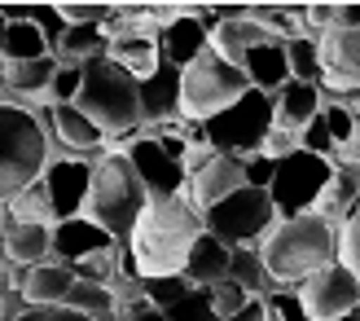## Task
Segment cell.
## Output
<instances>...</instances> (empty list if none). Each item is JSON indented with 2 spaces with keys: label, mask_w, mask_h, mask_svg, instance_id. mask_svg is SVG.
Returning a JSON list of instances; mask_svg holds the SVG:
<instances>
[{
  "label": "cell",
  "mask_w": 360,
  "mask_h": 321,
  "mask_svg": "<svg viewBox=\"0 0 360 321\" xmlns=\"http://www.w3.org/2000/svg\"><path fill=\"white\" fill-rule=\"evenodd\" d=\"M202 234H207L202 211H198L185 194H180V199H150V207L141 211V220L128 238V251L136 260L141 282L185 277L189 251Z\"/></svg>",
  "instance_id": "obj_1"
},
{
  "label": "cell",
  "mask_w": 360,
  "mask_h": 321,
  "mask_svg": "<svg viewBox=\"0 0 360 321\" xmlns=\"http://www.w3.org/2000/svg\"><path fill=\"white\" fill-rule=\"evenodd\" d=\"M259 256H264L268 277L277 282V291H295L299 282H308L312 273L338 264V229L326 225L316 211L285 216L264 234Z\"/></svg>",
  "instance_id": "obj_2"
},
{
  "label": "cell",
  "mask_w": 360,
  "mask_h": 321,
  "mask_svg": "<svg viewBox=\"0 0 360 321\" xmlns=\"http://www.w3.org/2000/svg\"><path fill=\"white\" fill-rule=\"evenodd\" d=\"M146 207H150V194L141 185L136 168L128 163V154L105 150L93 163V189H88L84 216L93 225H101L115 242H128Z\"/></svg>",
  "instance_id": "obj_3"
},
{
  "label": "cell",
  "mask_w": 360,
  "mask_h": 321,
  "mask_svg": "<svg viewBox=\"0 0 360 321\" xmlns=\"http://www.w3.org/2000/svg\"><path fill=\"white\" fill-rule=\"evenodd\" d=\"M75 106L105 132V141L141 132V84L110 58L84 62V84Z\"/></svg>",
  "instance_id": "obj_4"
},
{
  "label": "cell",
  "mask_w": 360,
  "mask_h": 321,
  "mask_svg": "<svg viewBox=\"0 0 360 321\" xmlns=\"http://www.w3.org/2000/svg\"><path fill=\"white\" fill-rule=\"evenodd\" d=\"M53 163V137L35 111L13 101H0V203L35 185Z\"/></svg>",
  "instance_id": "obj_5"
},
{
  "label": "cell",
  "mask_w": 360,
  "mask_h": 321,
  "mask_svg": "<svg viewBox=\"0 0 360 321\" xmlns=\"http://www.w3.org/2000/svg\"><path fill=\"white\" fill-rule=\"evenodd\" d=\"M246 93H250L246 70L224 62L220 53H211V44H207L202 58H193L185 70H180V119L207 123V119L229 111V106L238 97H246Z\"/></svg>",
  "instance_id": "obj_6"
},
{
  "label": "cell",
  "mask_w": 360,
  "mask_h": 321,
  "mask_svg": "<svg viewBox=\"0 0 360 321\" xmlns=\"http://www.w3.org/2000/svg\"><path fill=\"white\" fill-rule=\"evenodd\" d=\"M268 132H273V97L259 93V88H250L246 97H238L215 119L198 123V137H202L215 154H238V158L259 154Z\"/></svg>",
  "instance_id": "obj_7"
},
{
  "label": "cell",
  "mask_w": 360,
  "mask_h": 321,
  "mask_svg": "<svg viewBox=\"0 0 360 321\" xmlns=\"http://www.w3.org/2000/svg\"><path fill=\"white\" fill-rule=\"evenodd\" d=\"M202 225L215 242L233 246H259L264 234L277 225V207L268 199V189H250L242 185L238 194H229L224 203H215L211 211H202Z\"/></svg>",
  "instance_id": "obj_8"
},
{
  "label": "cell",
  "mask_w": 360,
  "mask_h": 321,
  "mask_svg": "<svg viewBox=\"0 0 360 321\" xmlns=\"http://www.w3.org/2000/svg\"><path fill=\"white\" fill-rule=\"evenodd\" d=\"M330 176H334V163H330V158L308 154V150L285 154L281 163H277V172H273V185H268V199H273V207H277V220L312 211L316 199L326 194Z\"/></svg>",
  "instance_id": "obj_9"
},
{
  "label": "cell",
  "mask_w": 360,
  "mask_h": 321,
  "mask_svg": "<svg viewBox=\"0 0 360 321\" xmlns=\"http://www.w3.org/2000/svg\"><path fill=\"white\" fill-rule=\"evenodd\" d=\"M308 321H338L343 313H352L360 304V282L343 269V264H330V269L312 273L308 282L295 287Z\"/></svg>",
  "instance_id": "obj_10"
},
{
  "label": "cell",
  "mask_w": 360,
  "mask_h": 321,
  "mask_svg": "<svg viewBox=\"0 0 360 321\" xmlns=\"http://www.w3.org/2000/svg\"><path fill=\"white\" fill-rule=\"evenodd\" d=\"M321 97H356L360 93V31L321 35Z\"/></svg>",
  "instance_id": "obj_11"
},
{
  "label": "cell",
  "mask_w": 360,
  "mask_h": 321,
  "mask_svg": "<svg viewBox=\"0 0 360 321\" xmlns=\"http://www.w3.org/2000/svg\"><path fill=\"white\" fill-rule=\"evenodd\" d=\"M101 158V154H97ZM97 158H75V154H58L49 163V172L40 176L53 203V216L58 220H75L88 207V189H93V163Z\"/></svg>",
  "instance_id": "obj_12"
},
{
  "label": "cell",
  "mask_w": 360,
  "mask_h": 321,
  "mask_svg": "<svg viewBox=\"0 0 360 321\" xmlns=\"http://www.w3.org/2000/svg\"><path fill=\"white\" fill-rule=\"evenodd\" d=\"M123 154H128V163L136 168L150 199H180V194H185V181H189L185 163H176L172 154H163V146H158L154 137H146V128H141V137Z\"/></svg>",
  "instance_id": "obj_13"
},
{
  "label": "cell",
  "mask_w": 360,
  "mask_h": 321,
  "mask_svg": "<svg viewBox=\"0 0 360 321\" xmlns=\"http://www.w3.org/2000/svg\"><path fill=\"white\" fill-rule=\"evenodd\" d=\"M246 185V168L238 154H211L202 168L189 172L185 181V199L198 207V211H211L215 203H224L229 194H238Z\"/></svg>",
  "instance_id": "obj_14"
},
{
  "label": "cell",
  "mask_w": 360,
  "mask_h": 321,
  "mask_svg": "<svg viewBox=\"0 0 360 321\" xmlns=\"http://www.w3.org/2000/svg\"><path fill=\"white\" fill-rule=\"evenodd\" d=\"M180 119V66L158 62L150 80H141V128H163Z\"/></svg>",
  "instance_id": "obj_15"
},
{
  "label": "cell",
  "mask_w": 360,
  "mask_h": 321,
  "mask_svg": "<svg viewBox=\"0 0 360 321\" xmlns=\"http://www.w3.org/2000/svg\"><path fill=\"white\" fill-rule=\"evenodd\" d=\"M115 238L105 234L101 225H93L88 216H75V220H58L53 225V260L62 264H79V260H93L101 251H115Z\"/></svg>",
  "instance_id": "obj_16"
},
{
  "label": "cell",
  "mask_w": 360,
  "mask_h": 321,
  "mask_svg": "<svg viewBox=\"0 0 360 321\" xmlns=\"http://www.w3.org/2000/svg\"><path fill=\"white\" fill-rule=\"evenodd\" d=\"M44 260H53V229L5 220V229H0V269H35Z\"/></svg>",
  "instance_id": "obj_17"
},
{
  "label": "cell",
  "mask_w": 360,
  "mask_h": 321,
  "mask_svg": "<svg viewBox=\"0 0 360 321\" xmlns=\"http://www.w3.org/2000/svg\"><path fill=\"white\" fill-rule=\"evenodd\" d=\"M268 40H273V35H268L259 23H250L246 9H220V27L211 31V53H220L224 62L242 66L246 53L259 49V44H268Z\"/></svg>",
  "instance_id": "obj_18"
},
{
  "label": "cell",
  "mask_w": 360,
  "mask_h": 321,
  "mask_svg": "<svg viewBox=\"0 0 360 321\" xmlns=\"http://www.w3.org/2000/svg\"><path fill=\"white\" fill-rule=\"evenodd\" d=\"M70 287H75V273H70V264H62V260H44V264H35V269L22 273V282H18V295H22L27 308H58V304H66Z\"/></svg>",
  "instance_id": "obj_19"
},
{
  "label": "cell",
  "mask_w": 360,
  "mask_h": 321,
  "mask_svg": "<svg viewBox=\"0 0 360 321\" xmlns=\"http://www.w3.org/2000/svg\"><path fill=\"white\" fill-rule=\"evenodd\" d=\"M321 111H326V97H321L316 84L290 80V84H281L277 93H273V123L285 128V132H303Z\"/></svg>",
  "instance_id": "obj_20"
},
{
  "label": "cell",
  "mask_w": 360,
  "mask_h": 321,
  "mask_svg": "<svg viewBox=\"0 0 360 321\" xmlns=\"http://www.w3.org/2000/svg\"><path fill=\"white\" fill-rule=\"evenodd\" d=\"M207 44H211V31H207L202 23H198V18H193L189 9L180 13L176 23L163 31V35H158L163 62H172V66H180V70H185L193 58H202V53H207Z\"/></svg>",
  "instance_id": "obj_21"
},
{
  "label": "cell",
  "mask_w": 360,
  "mask_h": 321,
  "mask_svg": "<svg viewBox=\"0 0 360 321\" xmlns=\"http://www.w3.org/2000/svg\"><path fill=\"white\" fill-rule=\"evenodd\" d=\"M242 70H246L250 88H259V93L273 97L281 84H290V58H285V44L281 40H268L259 49H250L246 62H242Z\"/></svg>",
  "instance_id": "obj_22"
},
{
  "label": "cell",
  "mask_w": 360,
  "mask_h": 321,
  "mask_svg": "<svg viewBox=\"0 0 360 321\" xmlns=\"http://www.w3.org/2000/svg\"><path fill=\"white\" fill-rule=\"evenodd\" d=\"M356 203H360V185H356V176L347 172V168H338L334 163V176H330V185H326V194L316 199V216L326 220V225H334V229H343V225H352V216H356Z\"/></svg>",
  "instance_id": "obj_23"
},
{
  "label": "cell",
  "mask_w": 360,
  "mask_h": 321,
  "mask_svg": "<svg viewBox=\"0 0 360 321\" xmlns=\"http://www.w3.org/2000/svg\"><path fill=\"white\" fill-rule=\"evenodd\" d=\"M229 246L224 242H215L211 234H202L193 242V251H189V264H185V282L189 287H198V291H207V287H215V282H224L229 277Z\"/></svg>",
  "instance_id": "obj_24"
},
{
  "label": "cell",
  "mask_w": 360,
  "mask_h": 321,
  "mask_svg": "<svg viewBox=\"0 0 360 321\" xmlns=\"http://www.w3.org/2000/svg\"><path fill=\"white\" fill-rule=\"evenodd\" d=\"M105 58L119 62V66L141 84V80H150L154 70H158V62H163V49H158L154 35H123V40L110 44V53H105Z\"/></svg>",
  "instance_id": "obj_25"
},
{
  "label": "cell",
  "mask_w": 360,
  "mask_h": 321,
  "mask_svg": "<svg viewBox=\"0 0 360 321\" xmlns=\"http://www.w3.org/2000/svg\"><path fill=\"white\" fill-rule=\"evenodd\" d=\"M229 282H238L250 299H268V295L277 291V282L268 277V269H264L259 246H233V256H229Z\"/></svg>",
  "instance_id": "obj_26"
},
{
  "label": "cell",
  "mask_w": 360,
  "mask_h": 321,
  "mask_svg": "<svg viewBox=\"0 0 360 321\" xmlns=\"http://www.w3.org/2000/svg\"><path fill=\"white\" fill-rule=\"evenodd\" d=\"M5 220H9V225H44V229L58 225L44 181H35V185H27L22 194H13V199L5 203Z\"/></svg>",
  "instance_id": "obj_27"
},
{
  "label": "cell",
  "mask_w": 360,
  "mask_h": 321,
  "mask_svg": "<svg viewBox=\"0 0 360 321\" xmlns=\"http://www.w3.org/2000/svg\"><path fill=\"white\" fill-rule=\"evenodd\" d=\"M40 58H53V49L40 35V27H35V23H9L0 62H40Z\"/></svg>",
  "instance_id": "obj_28"
},
{
  "label": "cell",
  "mask_w": 360,
  "mask_h": 321,
  "mask_svg": "<svg viewBox=\"0 0 360 321\" xmlns=\"http://www.w3.org/2000/svg\"><path fill=\"white\" fill-rule=\"evenodd\" d=\"M110 53V40L101 35V27H66L62 35V44L53 58H62V62H93V58H105Z\"/></svg>",
  "instance_id": "obj_29"
},
{
  "label": "cell",
  "mask_w": 360,
  "mask_h": 321,
  "mask_svg": "<svg viewBox=\"0 0 360 321\" xmlns=\"http://www.w3.org/2000/svg\"><path fill=\"white\" fill-rule=\"evenodd\" d=\"M66 308H75L93 321H115V291L110 287H93V282H75L66 295Z\"/></svg>",
  "instance_id": "obj_30"
},
{
  "label": "cell",
  "mask_w": 360,
  "mask_h": 321,
  "mask_svg": "<svg viewBox=\"0 0 360 321\" xmlns=\"http://www.w3.org/2000/svg\"><path fill=\"white\" fill-rule=\"evenodd\" d=\"M285 58H290V80L321 88V44L312 40V35H295V40H285Z\"/></svg>",
  "instance_id": "obj_31"
},
{
  "label": "cell",
  "mask_w": 360,
  "mask_h": 321,
  "mask_svg": "<svg viewBox=\"0 0 360 321\" xmlns=\"http://www.w3.org/2000/svg\"><path fill=\"white\" fill-rule=\"evenodd\" d=\"M207 299H211V308H215V317L220 321H229V317H238L246 304H250V295L238 287V282H215V287H207Z\"/></svg>",
  "instance_id": "obj_32"
},
{
  "label": "cell",
  "mask_w": 360,
  "mask_h": 321,
  "mask_svg": "<svg viewBox=\"0 0 360 321\" xmlns=\"http://www.w3.org/2000/svg\"><path fill=\"white\" fill-rule=\"evenodd\" d=\"M189 291H193V287H189L185 277H154V282H146V299H150V308H158V313L176 308Z\"/></svg>",
  "instance_id": "obj_33"
},
{
  "label": "cell",
  "mask_w": 360,
  "mask_h": 321,
  "mask_svg": "<svg viewBox=\"0 0 360 321\" xmlns=\"http://www.w3.org/2000/svg\"><path fill=\"white\" fill-rule=\"evenodd\" d=\"M79 84H84V66L58 58V70H53V106H75Z\"/></svg>",
  "instance_id": "obj_34"
},
{
  "label": "cell",
  "mask_w": 360,
  "mask_h": 321,
  "mask_svg": "<svg viewBox=\"0 0 360 321\" xmlns=\"http://www.w3.org/2000/svg\"><path fill=\"white\" fill-rule=\"evenodd\" d=\"M163 317L167 321H220V317H215V308H211V299H207V291H198V287L180 299L176 308H167Z\"/></svg>",
  "instance_id": "obj_35"
},
{
  "label": "cell",
  "mask_w": 360,
  "mask_h": 321,
  "mask_svg": "<svg viewBox=\"0 0 360 321\" xmlns=\"http://www.w3.org/2000/svg\"><path fill=\"white\" fill-rule=\"evenodd\" d=\"M299 150H308V154H321V158H330L334 163V137H330V123L326 115H316L308 128L299 132Z\"/></svg>",
  "instance_id": "obj_36"
},
{
  "label": "cell",
  "mask_w": 360,
  "mask_h": 321,
  "mask_svg": "<svg viewBox=\"0 0 360 321\" xmlns=\"http://www.w3.org/2000/svg\"><path fill=\"white\" fill-rule=\"evenodd\" d=\"M264 313H268V321H308V313H303L295 291H273L264 299Z\"/></svg>",
  "instance_id": "obj_37"
},
{
  "label": "cell",
  "mask_w": 360,
  "mask_h": 321,
  "mask_svg": "<svg viewBox=\"0 0 360 321\" xmlns=\"http://www.w3.org/2000/svg\"><path fill=\"white\" fill-rule=\"evenodd\" d=\"M338 264L360 282V225L356 220L338 229Z\"/></svg>",
  "instance_id": "obj_38"
},
{
  "label": "cell",
  "mask_w": 360,
  "mask_h": 321,
  "mask_svg": "<svg viewBox=\"0 0 360 321\" xmlns=\"http://www.w3.org/2000/svg\"><path fill=\"white\" fill-rule=\"evenodd\" d=\"M66 27H105L110 5H58Z\"/></svg>",
  "instance_id": "obj_39"
},
{
  "label": "cell",
  "mask_w": 360,
  "mask_h": 321,
  "mask_svg": "<svg viewBox=\"0 0 360 321\" xmlns=\"http://www.w3.org/2000/svg\"><path fill=\"white\" fill-rule=\"evenodd\" d=\"M295 150H299V132H285V128H277V123H273V132L264 137V150L259 154H268L273 163H281V158L295 154Z\"/></svg>",
  "instance_id": "obj_40"
},
{
  "label": "cell",
  "mask_w": 360,
  "mask_h": 321,
  "mask_svg": "<svg viewBox=\"0 0 360 321\" xmlns=\"http://www.w3.org/2000/svg\"><path fill=\"white\" fill-rule=\"evenodd\" d=\"M242 168H246V185H250V189H268V185H273L277 163H273L268 154H250V158H242Z\"/></svg>",
  "instance_id": "obj_41"
},
{
  "label": "cell",
  "mask_w": 360,
  "mask_h": 321,
  "mask_svg": "<svg viewBox=\"0 0 360 321\" xmlns=\"http://www.w3.org/2000/svg\"><path fill=\"white\" fill-rule=\"evenodd\" d=\"M9 321H93V317H84L75 308L58 304V308H22V313H13Z\"/></svg>",
  "instance_id": "obj_42"
},
{
  "label": "cell",
  "mask_w": 360,
  "mask_h": 321,
  "mask_svg": "<svg viewBox=\"0 0 360 321\" xmlns=\"http://www.w3.org/2000/svg\"><path fill=\"white\" fill-rule=\"evenodd\" d=\"M356 123H352V137H347V146H338L334 154V163H343V168H360V111H352Z\"/></svg>",
  "instance_id": "obj_43"
},
{
  "label": "cell",
  "mask_w": 360,
  "mask_h": 321,
  "mask_svg": "<svg viewBox=\"0 0 360 321\" xmlns=\"http://www.w3.org/2000/svg\"><path fill=\"white\" fill-rule=\"evenodd\" d=\"M229 321H268V313H264V299H250V304H246L238 317H229Z\"/></svg>",
  "instance_id": "obj_44"
},
{
  "label": "cell",
  "mask_w": 360,
  "mask_h": 321,
  "mask_svg": "<svg viewBox=\"0 0 360 321\" xmlns=\"http://www.w3.org/2000/svg\"><path fill=\"white\" fill-rule=\"evenodd\" d=\"M0 101H9V75H5V66H0Z\"/></svg>",
  "instance_id": "obj_45"
},
{
  "label": "cell",
  "mask_w": 360,
  "mask_h": 321,
  "mask_svg": "<svg viewBox=\"0 0 360 321\" xmlns=\"http://www.w3.org/2000/svg\"><path fill=\"white\" fill-rule=\"evenodd\" d=\"M132 321H167V317L158 313V308H150V313H141V317H132Z\"/></svg>",
  "instance_id": "obj_46"
},
{
  "label": "cell",
  "mask_w": 360,
  "mask_h": 321,
  "mask_svg": "<svg viewBox=\"0 0 360 321\" xmlns=\"http://www.w3.org/2000/svg\"><path fill=\"white\" fill-rule=\"evenodd\" d=\"M5 31H9V18H5V9H0V53H5Z\"/></svg>",
  "instance_id": "obj_47"
},
{
  "label": "cell",
  "mask_w": 360,
  "mask_h": 321,
  "mask_svg": "<svg viewBox=\"0 0 360 321\" xmlns=\"http://www.w3.org/2000/svg\"><path fill=\"white\" fill-rule=\"evenodd\" d=\"M338 321H360V304H356L352 313H343V317H338Z\"/></svg>",
  "instance_id": "obj_48"
},
{
  "label": "cell",
  "mask_w": 360,
  "mask_h": 321,
  "mask_svg": "<svg viewBox=\"0 0 360 321\" xmlns=\"http://www.w3.org/2000/svg\"><path fill=\"white\" fill-rule=\"evenodd\" d=\"M0 321H5V287H0Z\"/></svg>",
  "instance_id": "obj_49"
},
{
  "label": "cell",
  "mask_w": 360,
  "mask_h": 321,
  "mask_svg": "<svg viewBox=\"0 0 360 321\" xmlns=\"http://www.w3.org/2000/svg\"><path fill=\"white\" fill-rule=\"evenodd\" d=\"M352 220H356V225H360V203H356V216H352Z\"/></svg>",
  "instance_id": "obj_50"
},
{
  "label": "cell",
  "mask_w": 360,
  "mask_h": 321,
  "mask_svg": "<svg viewBox=\"0 0 360 321\" xmlns=\"http://www.w3.org/2000/svg\"><path fill=\"white\" fill-rule=\"evenodd\" d=\"M0 273H5V269H0Z\"/></svg>",
  "instance_id": "obj_51"
}]
</instances>
